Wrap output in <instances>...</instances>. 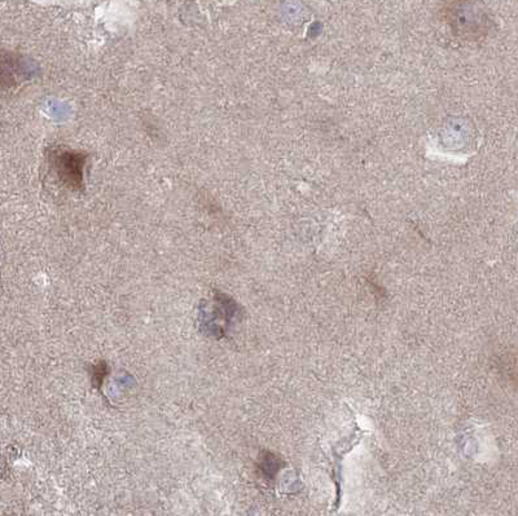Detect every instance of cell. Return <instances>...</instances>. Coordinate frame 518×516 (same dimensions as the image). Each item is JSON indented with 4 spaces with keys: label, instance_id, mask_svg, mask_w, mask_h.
Instances as JSON below:
<instances>
[{
    "label": "cell",
    "instance_id": "obj_1",
    "mask_svg": "<svg viewBox=\"0 0 518 516\" xmlns=\"http://www.w3.org/2000/svg\"><path fill=\"white\" fill-rule=\"evenodd\" d=\"M444 19L452 33L464 39H477L488 31L490 16L480 0H455L444 8Z\"/></svg>",
    "mask_w": 518,
    "mask_h": 516
},
{
    "label": "cell",
    "instance_id": "obj_2",
    "mask_svg": "<svg viewBox=\"0 0 518 516\" xmlns=\"http://www.w3.org/2000/svg\"><path fill=\"white\" fill-rule=\"evenodd\" d=\"M52 166L62 183L73 189L81 188L84 184L86 155L73 150H60L53 153Z\"/></svg>",
    "mask_w": 518,
    "mask_h": 516
},
{
    "label": "cell",
    "instance_id": "obj_3",
    "mask_svg": "<svg viewBox=\"0 0 518 516\" xmlns=\"http://www.w3.org/2000/svg\"><path fill=\"white\" fill-rule=\"evenodd\" d=\"M93 371H95V373H93V378H92L93 384L101 385V382H103L104 377H106L107 365L106 364L98 365V367L93 369Z\"/></svg>",
    "mask_w": 518,
    "mask_h": 516
}]
</instances>
